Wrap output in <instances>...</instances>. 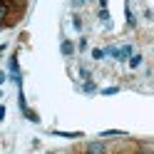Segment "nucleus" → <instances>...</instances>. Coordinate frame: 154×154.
Segmentation results:
<instances>
[{
	"label": "nucleus",
	"instance_id": "9b49d317",
	"mask_svg": "<svg viewBox=\"0 0 154 154\" xmlns=\"http://www.w3.org/2000/svg\"><path fill=\"white\" fill-rule=\"evenodd\" d=\"M72 25H75V30H82V20H80V17H75Z\"/></svg>",
	"mask_w": 154,
	"mask_h": 154
},
{
	"label": "nucleus",
	"instance_id": "ddd939ff",
	"mask_svg": "<svg viewBox=\"0 0 154 154\" xmlns=\"http://www.w3.org/2000/svg\"><path fill=\"white\" fill-rule=\"evenodd\" d=\"M94 90H97V87H94L92 82H85V92H94Z\"/></svg>",
	"mask_w": 154,
	"mask_h": 154
},
{
	"label": "nucleus",
	"instance_id": "2eb2a0df",
	"mask_svg": "<svg viewBox=\"0 0 154 154\" xmlns=\"http://www.w3.org/2000/svg\"><path fill=\"white\" fill-rule=\"evenodd\" d=\"M85 3H90V0H85Z\"/></svg>",
	"mask_w": 154,
	"mask_h": 154
},
{
	"label": "nucleus",
	"instance_id": "1a4fd4ad",
	"mask_svg": "<svg viewBox=\"0 0 154 154\" xmlns=\"http://www.w3.org/2000/svg\"><path fill=\"white\" fill-rule=\"evenodd\" d=\"M80 77H82V80H87V82H90V70H87V67H80Z\"/></svg>",
	"mask_w": 154,
	"mask_h": 154
},
{
	"label": "nucleus",
	"instance_id": "f03ea898",
	"mask_svg": "<svg viewBox=\"0 0 154 154\" xmlns=\"http://www.w3.org/2000/svg\"><path fill=\"white\" fill-rule=\"evenodd\" d=\"M134 52H132V45H124V47H119V55H117V60L119 62H124V60H129Z\"/></svg>",
	"mask_w": 154,
	"mask_h": 154
},
{
	"label": "nucleus",
	"instance_id": "0eeeda50",
	"mask_svg": "<svg viewBox=\"0 0 154 154\" xmlns=\"http://www.w3.org/2000/svg\"><path fill=\"white\" fill-rule=\"evenodd\" d=\"M52 134H57V137H67V139H75V137H82L80 132H52Z\"/></svg>",
	"mask_w": 154,
	"mask_h": 154
},
{
	"label": "nucleus",
	"instance_id": "4468645a",
	"mask_svg": "<svg viewBox=\"0 0 154 154\" xmlns=\"http://www.w3.org/2000/svg\"><path fill=\"white\" fill-rule=\"evenodd\" d=\"M100 8H102V10H107V0H100Z\"/></svg>",
	"mask_w": 154,
	"mask_h": 154
},
{
	"label": "nucleus",
	"instance_id": "9d476101",
	"mask_svg": "<svg viewBox=\"0 0 154 154\" xmlns=\"http://www.w3.org/2000/svg\"><path fill=\"white\" fill-rule=\"evenodd\" d=\"M119 92V87H104L102 90V94H117Z\"/></svg>",
	"mask_w": 154,
	"mask_h": 154
},
{
	"label": "nucleus",
	"instance_id": "39448f33",
	"mask_svg": "<svg viewBox=\"0 0 154 154\" xmlns=\"http://www.w3.org/2000/svg\"><path fill=\"white\" fill-rule=\"evenodd\" d=\"M100 137H127V134H124L122 129H107V132H102Z\"/></svg>",
	"mask_w": 154,
	"mask_h": 154
},
{
	"label": "nucleus",
	"instance_id": "f257e3e1",
	"mask_svg": "<svg viewBox=\"0 0 154 154\" xmlns=\"http://www.w3.org/2000/svg\"><path fill=\"white\" fill-rule=\"evenodd\" d=\"M87 154H104L107 147H104V142H87V147H85Z\"/></svg>",
	"mask_w": 154,
	"mask_h": 154
},
{
	"label": "nucleus",
	"instance_id": "6e6552de",
	"mask_svg": "<svg viewBox=\"0 0 154 154\" xmlns=\"http://www.w3.org/2000/svg\"><path fill=\"white\" fill-rule=\"evenodd\" d=\"M25 114H27V119H30V122H40V117H37L32 109H25Z\"/></svg>",
	"mask_w": 154,
	"mask_h": 154
},
{
	"label": "nucleus",
	"instance_id": "20e7f679",
	"mask_svg": "<svg viewBox=\"0 0 154 154\" xmlns=\"http://www.w3.org/2000/svg\"><path fill=\"white\" fill-rule=\"evenodd\" d=\"M142 62H144V57H142V55H132V57H129V67H132V70L142 67Z\"/></svg>",
	"mask_w": 154,
	"mask_h": 154
},
{
	"label": "nucleus",
	"instance_id": "7ed1b4c3",
	"mask_svg": "<svg viewBox=\"0 0 154 154\" xmlns=\"http://www.w3.org/2000/svg\"><path fill=\"white\" fill-rule=\"evenodd\" d=\"M60 50H62V55H65V57H72V55H75V45H72L70 40H62Z\"/></svg>",
	"mask_w": 154,
	"mask_h": 154
},
{
	"label": "nucleus",
	"instance_id": "423d86ee",
	"mask_svg": "<svg viewBox=\"0 0 154 154\" xmlns=\"http://www.w3.org/2000/svg\"><path fill=\"white\" fill-rule=\"evenodd\" d=\"M104 55H107V50H102V47H94V50H92V60H104Z\"/></svg>",
	"mask_w": 154,
	"mask_h": 154
},
{
	"label": "nucleus",
	"instance_id": "f8f14e48",
	"mask_svg": "<svg viewBox=\"0 0 154 154\" xmlns=\"http://www.w3.org/2000/svg\"><path fill=\"white\" fill-rule=\"evenodd\" d=\"M100 20L107 23V20H109V13H107V10H100Z\"/></svg>",
	"mask_w": 154,
	"mask_h": 154
}]
</instances>
